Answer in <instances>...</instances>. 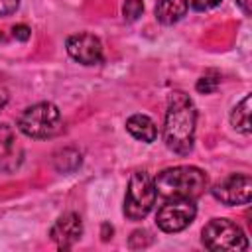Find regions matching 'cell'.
Segmentation results:
<instances>
[{
  "label": "cell",
  "instance_id": "obj_1",
  "mask_svg": "<svg viewBox=\"0 0 252 252\" xmlns=\"http://www.w3.org/2000/svg\"><path fill=\"white\" fill-rule=\"evenodd\" d=\"M197 126V108L189 94L173 91L167 96V110L163 120V142L167 150L177 156H187L193 150Z\"/></svg>",
  "mask_w": 252,
  "mask_h": 252
},
{
  "label": "cell",
  "instance_id": "obj_2",
  "mask_svg": "<svg viewBox=\"0 0 252 252\" xmlns=\"http://www.w3.org/2000/svg\"><path fill=\"white\" fill-rule=\"evenodd\" d=\"M156 193L163 199H191L201 197L209 187V177L203 169L195 165H175L167 167L154 179Z\"/></svg>",
  "mask_w": 252,
  "mask_h": 252
},
{
  "label": "cell",
  "instance_id": "obj_3",
  "mask_svg": "<svg viewBox=\"0 0 252 252\" xmlns=\"http://www.w3.org/2000/svg\"><path fill=\"white\" fill-rule=\"evenodd\" d=\"M18 130L33 140L53 138L61 130V112L53 102L32 104L20 114Z\"/></svg>",
  "mask_w": 252,
  "mask_h": 252
},
{
  "label": "cell",
  "instance_id": "obj_4",
  "mask_svg": "<svg viewBox=\"0 0 252 252\" xmlns=\"http://www.w3.org/2000/svg\"><path fill=\"white\" fill-rule=\"evenodd\" d=\"M156 185L154 177L148 171H134L128 179L124 195V215L130 220H142L150 215L156 205Z\"/></svg>",
  "mask_w": 252,
  "mask_h": 252
},
{
  "label": "cell",
  "instance_id": "obj_5",
  "mask_svg": "<svg viewBox=\"0 0 252 252\" xmlns=\"http://www.w3.org/2000/svg\"><path fill=\"white\" fill-rule=\"evenodd\" d=\"M201 242L213 252H240L248 248L244 230L230 219H213L203 226Z\"/></svg>",
  "mask_w": 252,
  "mask_h": 252
},
{
  "label": "cell",
  "instance_id": "obj_6",
  "mask_svg": "<svg viewBox=\"0 0 252 252\" xmlns=\"http://www.w3.org/2000/svg\"><path fill=\"white\" fill-rule=\"evenodd\" d=\"M197 217V207L191 199H171L159 207L156 215L158 228L163 232H181Z\"/></svg>",
  "mask_w": 252,
  "mask_h": 252
},
{
  "label": "cell",
  "instance_id": "obj_7",
  "mask_svg": "<svg viewBox=\"0 0 252 252\" xmlns=\"http://www.w3.org/2000/svg\"><path fill=\"white\" fill-rule=\"evenodd\" d=\"M211 193L224 205H246L252 197V179L248 173H230L215 183Z\"/></svg>",
  "mask_w": 252,
  "mask_h": 252
},
{
  "label": "cell",
  "instance_id": "obj_8",
  "mask_svg": "<svg viewBox=\"0 0 252 252\" xmlns=\"http://www.w3.org/2000/svg\"><path fill=\"white\" fill-rule=\"evenodd\" d=\"M65 47H67L69 57L81 65H98L104 59L100 39L89 32H79V33L69 35Z\"/></svg>",
  "mask_w": 252,
  "mask_h": 252
},
{
  "label": "cell",
  "instance_id": "obj_9",
  "mask_svg": "<svg viewBox=\"0 0 252 252\" xmlns=\"http://www.w3.org/2000/svg\"><path fill=\"white\" fill-rule=\"evenodd\" d=\"M24 161V148L10 124H0V171L12 173Z\"/></svg>",
  "mask_w": 252,
  "mask_h": 252
},
{
  "label": "cell",
  "instance_id": "obj_10",
  "mask_svg": "<svg viewBox=\"0 0 252 252\" xmlns=\"http://www.w3.org/2000/svg\"><path fill=\"white\" fill-rule=\"evenodd\" d=\"M83 234V220L77 213H65L61 215L53 226L49 228V238L57 244V248L67 250L71 248Z\"/></svg>",
  "mask_w": 252,
  "mask_h": 252
},
{
  "label": "cell",
  "instance_id": "obj_11",
  "mask_svg": "<svg viewBox=\"0 0 252 252\" xmlns=\"http://www.w3.org/2000/svg\"><path fill=\"white\" fill-rule=\"evenodd\" d=\"M189 10V0H158L154 14L156 20L163 26H171L179 22Z\"/></svg>",
  "mask_w": 252,
  "mask_h": 252
},
{
  "label": "cell",
  "instance_id": "obj_12",
  "mask_svg": "<svg viewBox=\"0 0 252 252\" xmlns=\"http://www.w3.org/2000/svg\"><path fill=\"white\" fill-rule=\"evenodd\" d=\"M126 130L140 142L144 144H152L156 138H158V126L156 122L146 116V114H132L128 120H126Z\"/></svg>",
  "mask_w": 252,
  "mask_h": 252
},
{
  "label": "cell",
  "instance_id": "obj_13",
  "mask_svg": "<svg viewBox=\"0 0 252 252\" xmlns=\"http://www.w3.org/2000/svg\"><path fill=\"white\" fill-rule=\"evenodd\" d=\"M81 152L77 148H61L53 154V167L59 173H73L81 167Z\"/></svg>",
  "mask_w": 252,
  "mask_h": 252
},
{
  "label": "cell",
  "instance_id": "obj_14",
  "mask_svg": "<svg viewBox=\"0 0 252 252\" xmlns=\"http://www.w3.org/2000/svg\"><path fill=\"white\" fill-rule=\"evenodd\" d=\"M230 124L240 134H250V94H246L230 112Z\"/></svg>",
  "mask_w": 252,
  "mask_h": 252
},
{
  "label": "cell",
  "instance_id": "obj_15",
  "mask_svg": "<svg viewBox=\"0 0 252 252\" xmlns=\"http://www.w3.org/2000/svg\"><path fill=\"white\" fill-rule=\"evenodd\" d=\"M219 83H220L219 73L209 71V73H205V75H203V77L197 81L195 89H197V93H201V94H211V93H215V91H217Z\"/></svg>",
  "mask_w": 252,
  "mask_h": 252
},
{
  "label": "cell",
  "instance_id": "obj_16",
  "mask_svg": "<svg viewBox=\"0 0 252 252\" xmlns=\"http://www.w3.org/2000/svg\"><path fill=\"white\" fill-rule=\"evenodd\" d=\"M144 12V2L142 0H126L122 4V16L126 22H136Z\"/></svg>",
  "mask_w": 252,
  "mask_h": 252
},
{
  "label": "cell",
  "instance_id": "obj_17",
  "mask_svg": "<svg viewBox=\"0 0 252 252\" xmlns=\"http://www.w3.org/2000/svg\"><path fill=\"white\" fill-rule=\"evenodd\" d=\"M150 244H152V234H150L148 230H144V228L134 230V232L130 234V238H128V246H130L132 250H140V248H146V246H150Z\"/></svg>",
  "mask_w": 252,
  "mask_h": 252
},
{
  "label": "cell",
  "instance_id": "obj_18",
  "mask_svg": "<svg viewBox=\"0 0 252 252\" xmlns=\"http://www.w3.org/2000/svg\"><path fill=\"white\" fill-rule=\"evenodd\" d=\"M20 8V0H0V16H10Z\"/></svg>",
  "mask_w": 252,
  "mask_h": 252
},
{
  "label": "cell",
  "instance_id": "obj_19",
  "mask_svg": "<svg viewBox=\"0 0 252 252\" xmlns=\"http://www.w3.org/2000/svg\"><path fill=\"white\" fill-rule=\"evenodd\" d=\"M219 4H220V0H191V6H193V10H197V12H205V10H211V8L219 6Z\"/></svg>",
  "mask_w": 252,
  "mask_h": 252
},
{
  "label": "cell",
  "instance_id": "obj_20",
  "mask_svg": "<svg viewBox=\"0 0 252 252\" xmlns=\"http://www.w3.org/2000/svg\"><path fill=\"white\" fill-rule=\"evenodd\" d=\"M30 33H32V30H30L26 24H18V26L12 28V35H14L16 39H20V41H28Z\"/></svg>",
  "mask_w": 252,
  "mask_h": 252
},
{
  "label": "cell",
  "instance_id": "obj_21",
  "mask_svg": "<svg viewBox=\"0 0 252 252\" xmlns=\"http://www.w3.org/2000/svg\"><path fill=\"white\" fill-rule=\"evenodd\" d=\"M236 6L242 10L244 16H250L252 14V0H236Z\"/></svg>",
  "mask_w": 252,
  "mask_h": 252
},
{
  "label": "cell",
  "instance_id": "obj_22",
  "mask_svg": "<svg viewBox=\"0 0 252 252\" xmlns=\"http://www.w3.org/2000/svg\"><path fill=\"white\" fill-rule=\"evenodd\" d=\"M6 102H8V94H6V91H0V110L6 106Z\"/></svg>",
  "mask_w": 252,
  "mask_h": 252
},
{
  "label": "cell",
  "instance_id": "obj_23",
  "mask_svg": "<svg viewBox=\"0 0 252 252\" xmlns=\"http://www.w3.org/2000/svg\"><path fill=\"white\" fill-rule=\"evenodd\" d=\"M108 230H112V226H108L106 222L102 224V240H108L110 236H108Z\"/></svg>",
  "mask_w": 252,
  "mask_h": 252
}]
</instances>
